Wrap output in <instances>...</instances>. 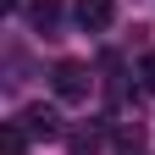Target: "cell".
Segmentation results:
<instances>
[{
    "instance_id": "7a4b0ae2",
    "label": "cell",
    "mask_w": 155,
    "mask_h": 155,
    "mask_svg": "<svg viewBox=\"0 0 155 155\" xmlns=\"http://www.w3.org/2000/svg\"><path fill=\"white\" fill-rule=\"evenodd\" d=\"M22 133L28 139H67V122H61V111L55 105H22Z\"/></svg>"
},
{
    "instance_id": "6da1fadb",
    "label": "cell",
    "mask_w": 155,
    "mask_h": 155,
    "mask_svg": "<svg viewBox=\"0 0 155 155\" xmlns=\"http://www.w3.org/2000/svg\"><path fill=\"white\" fill-rule=\"evenodd\" d=\"M89 83H94V78H89L83 61H55L50 67V89L61 94V100H89Z\"/></svg>"
},
{
    "instance_id": "52a82bcc",
    "label": "cell",
    "mask_w": 155,
    "mask_h": 155,
    "mask_svg": "<svg viewBox=\"0 0 155 155\" xmlns=\"http://www.w3.org/2000/svg\"><path fill=\"white\" fill-rule=\"evenodd\" d=\"M111 144H116V155H144V133H139V122H122Z\"/></svg>"
},
{
    "instance_id": "5b68a950",
    "label": "cell",
    "mask_w": 155,
    "mask_h": 155,
    "mask_svg": "<svg viewBox=\"0 0 155 155\" xmlns=\"http://www.w3.org/2000/svg\"><path fill=\"white\" fill-rule=\"evenodd\" d=\"M28 22H33L39 33H55V22H61V6H55V0H33V6H28Z\"/></svg>"
},
{
    "instance_id": "277c9868",
    "label": "cell",
    "mask_w": 155,
    "mask_h": 155,
    "mask_svg": "<svg viewBox=\"0 0 155 155\" xmlns=\"http://www.w3.org/2000/svg\"><path fill=\"white\" fill-rule=\"evenodd\" d=\"M111 17H116L111 0H78V22H83L89 33H105V28H111Z\"/></svg>"
},
{
    "instance_id": "ba28073f",
    "label": "cell",
    "mask_w": 155,
    "mask_h": 155,
    "mask_svg": "<svg viewBox=\"0 0 155 155\" xmlns=\"http://www.w3.org/2000/svg\"><path fill=\"white\" fill-rule=\"evenodd\" d=\"M139 89H144V94H155V50H144V55H139Z\"/></svg>"
},
{
    "instance_id": "8992f818",
    "label": "cell",
    "mask_w": 155,
    "mask_h": 155,
    "mask_svg": "<svg viewBox=\"0 0 155 155\" xmlns=\"http://www.w3.org/2000/svg\"><path fill=\"white\" fill-rule=\"evenodd\" d=\"M0 155H28V133H22V122H0Z\"/></svg>"
},
{
    "instance_id": "3957f363",
    "label": "cell",
    "mask_w": 155,
    "mask_h": 155,
    "mask_svg": "<svg viewBox=\"0 0 155 155\" xmlns=\"http://www.w3.org/2000/svg\"><path fill=\"white\" fill-rule=\"evenodd\" d=\"M67 144H72V155H94V150L105 144V122H100V116H89V122L67 127Z\"/></svg>"
},
{
    "instance_id": "9c48e42d",
    "label": "cell",
    "mask_w": 155,
    "mask_h": 155,
    "mask_svg": "<svg viewBox=\"0 0 155 155\" xmlns=\"http://www.w3.org/2000/svg\"><path fill=\"white\" fill-rule=\"evenodd\" d=\"M11 6H22V0H11Z\"/></svg>"
}]
</instances>
